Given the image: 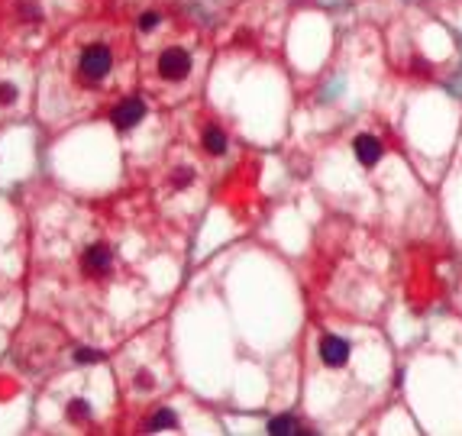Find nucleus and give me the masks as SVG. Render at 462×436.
Returning a JSON list of instances; mask_svg holds the SVG:
<instances>
[{
	"label": "nucleus",
	"instance_id": "nucleus-9",
	"mask_svg": "<svg viewBox=\"0 0 462 436\" xmlns=\"http://www.w3.org/2000/svg\"><path fill=\"white\" fill-rule=\"evenodd\" d=\"M265 430H269L272 436H294V433H301V423L294 417H272L269 423H265Z\"/></svg>",
	"mask_w": 462,
	"mask_h": 436
},
{
	"label": "nucleus",
	"instance_id": "nucleus-4",
	"mask_svg": "<svg viewBox=\"0 0 462 436\" xmlns=\"http://www.w3.org/2000/svg\"><path fill=\"white\" fill-rule=\"evenodd\" d=\"M320 359H323V365H330V369H343L346 362H349V343L340 339V336H333V333H327L320 339Z\"/></svg>",
	"mask_w": 462,
	"mask_h": 436
},
{
	"label": "nucleus",
	"instance_id": "nucleus-6",
	"mask_svg": "<svg viewBox=\"0 0 462 436\" xmlns=\"http://www.w3.org/2000/svg\"><path fill=\"white\" fill-rule=\"evenodd\" d=\"M353 152H356V159H359L362 165L372 168V165H378V159H382V139L362 133V136H356L353 139Z\"/></svg>",
	"mask_w": 462,
	"mask_h": 436
},
{
	"label": "nucleus",
	"instance_id": "nucleus-10",
	"mask_svg": "<svg viewBox=\"0 0 462 436\" xmlns=\"http://www.w3.org/2000/svg\"><path fill=\"white\" fill-rule=\"evenodd\" d=\"M71 359H75L78 365H97V362H104L107 356H104L101 349H91V346H78L75 353H71Z\"/></svg>",
	"mask_w": 462,
	"mask_h": 436
},
{
	"label": "nucleus",
	"instance_id": "nucleus-5",
	"mask_svg": "<svg viewBox=\"0 0 462 436\" xmlns=\"http://www.w3.org/2000/svg\"><path fill=\"white\" fill-rule=\"evenodd\" d=\"M110 265H113V255H110L107 246H91V249H84L81 255V269L88 272V275H104V272H110Z\"/></svg>",
	"mask_w": 462,
	"mask_h": 436
},
{
	"label": "nucleus",
	"instance_id": "nucleus-3",
	"mask_svg": "<svg viewBox=\"0 0 462 436\" xmlns=\"http://www.w3.org/2000/svg\"><path fill=\"white\" fill-rule=\"evenodd\" d=\"M146 120V104L143 97H123L117 107L110 110V123L117 126L120 133H130L133 126H139Z\"/></svg>",
	"mask_w": 462,
	"mask_h": 436
},
{
	"label": "nucleus",
	"instance_id": "nucleus-8",
	"mask_svg": "<svg viewBox=\"0 0 462 436\" xmlns=\"http://www.w3.org/2000/svg\"><path fill=\"white\" fill-rule=\"evenodd\" d=\"M146 430L149 433H162V430H178V414L168 411V407H162V411H155V417L146 423Z\"/></svg>",
	"mask_w": 462,
	"mask_h": 436
},
{
	"label": "nucleus",
	"instance_id": "nucleus-1",
	"mask_svg": "<svg viewBox=\"0 0 462 436\" xmlns=\"http://www.w3.org/2000/svg\"><path fill=\"white\" fill-rule=\"evenodd\" d=\"M110 68H113V55H110V49L104 42L88 45V49L81 52V59H78V75H81V81H88V84H101L104 78L110 75Z\"/></svg>",
	"mask_w": 462,
	"mask_h": 436
},
{
	"label": "nucleus",
	"instance_id": "nucleus-7",
	"mask_svg": "<svg viewBox=\"0 0 462 436\" xmlns=\"http://www.w3.org/2000/svg\"><path fill=\"white\" fill-rule=\"evenodd\" d=\"M201 146L207 149V155H223L227 146H230V139H227V133H223L220 126H207L204 136H201Z\"/></svg>",
	"mask_w": 462,
	"mask_h": 436
},
{
	"label": "nucleus",
	"instance_id": "nucleus-15",
	"mask_svg": "<svg viewBox=\"0 0 462 436\" xmlns=\"http://www.w3.org/2000/svg\"><path fill=\"white\" fill-rule=\"evenodd\" d=\"M194 181V171L191 168H175V175H172V185L175 188H188Z\"/></svg>",
	"mask_w": 462,
	"mask_h": 436
},
{
	"label": "nucleus",
	"instance_id": "nucleus-14",
	"mask_svg": "<svg viewBox=\"0 0 462 436\" xmlns=\"http://www.w3.org/2000/svg\"><path fill=\"white\" fill-rule=\"evenodd\" d=\"M136 388H139V391H152V388H155V375H152L149 369H139L136 372Z\"/></svg>",
	"mask_w": 462,
	"mask_h": 436
},
{
	"label": "nucleus",
	"instance_id": "nucleus-11",
	"mask_svg": "<svg viewBox=\"0 0 462 436\" xmlns=\"http://www.w3.org/2000/svg\"><path fill=\"white\" fill-rule=\"evenodd\" d=\"M65 414H68V420H88L91 417V404L84 401V398H71L68 407H65Z\"/></svg>",
	"mask_w": 462,
	"mask_h": 436
},
{
	"label": "nucleus",
	"instance_id": "nucleus-12",
	"mask_svg": "<svg viewBox=\"0 0 462 436\" xmlns=\"http://www.w3.org/2000/svg\"><path fill=\"white\" fill-rule=\"evenodd\" d=\"M17 17H20V20H26V23H36V20L42 17V13H39V7H36V3L23 0V3H17Z\"/></svg>",
	"mask_w": 462,
	"mask_h": 436
},
{
	"label": "nucleus",
	"instance_id": "nucleus-2",
	"mask_svg": "<svg viewBox=\"0 0 462 436\" xmlns=\"http://www.w3.org/2000/svg\"><path fill=\"white\" fill-rule=\"evenodd\" d=\"M155 68H159V78H165V81H185V78L191 75L194 62H191V55H188V49L168 45V49L159 55Z\"/></svg>",
	"mask_w": 462,
	"mask_h": 436
},
{
	"label": "nucleus",
	"instance_id": "nucleus-16",
	"mask_svg": "<svg viewBox=\"0 0 462 436\" xmlns=\"http://www.w3.org/2000/svg\"><path fill=\"white\" fill-rule=\"evenodd\" d=\"M17 84H10V81H0V104L7 107V104H13L17 101Z\"/></svg>",
	"mask_w": 462,
	"mask_h": 436
},
{
	"label": "nucleus",
	"instance_id": "nucleus-13",
	"mask_svg": "<svg viewBox=\"0 0 462 436\" xmlns=\"http://www.w3.org/2000/svg\"><path fill=\"white\" fill-rule=\"evenodd\" d=\"M159 23H162V17L155 13V10H146V13H139V29H143V33H152V29H155Z\"/></svg>",
	"mask_w": 462,
	"mask_h": 436
}]
</instances>
